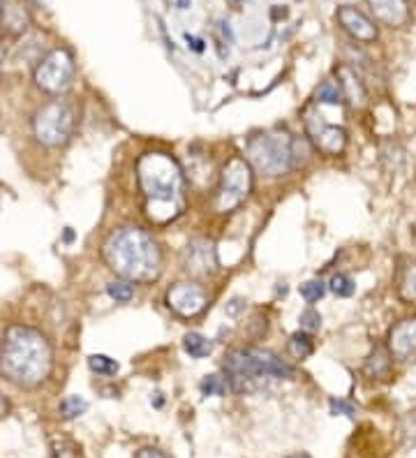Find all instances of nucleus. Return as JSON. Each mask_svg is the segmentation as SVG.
Segmentation results:
<instances>
[{
  "label": "nucleus",
  "mask_w": 416,
  "mask_h": 458,
  "mask_svg": "<svg viewBox=\"0 0 416 458\" xmlns=\"http://www.w3.org/2000/svg\"><path fill=\"white\" fill-rule=\"evenodd\" d=\"M225 378L236 394H257L273 380H289L294 368L271 349L239 347L225 357Z\"/></svg>",
  "instance_id": "nucleus-4"
},
{
  "label": "nucleus",
  "mask_w": 416,
  "mask_h": 458,
  "mask_svg": "<svg viewBox=\"0 0 416 458\" xmlns=\"http://www.w3.org/2000/svg\"><path fill=\"white\" fill-rule=\"evenodd\" d=\"M301 329L303 331H320V326H322V315L317 313V310H313V308H308V310H303L301 313Z\"/></svg>",
  "instance_id": "nucleus-28"
},
{
  "label": "nucleus",
  "mask_w": 416,
  "mask_h": 458,
  "mask_svg": "<svg viewBox=\"0 0 416 458\" xmlns=\"http://www.w3.org/2000/svg\"><path fill=\"white\" fill-rule=\"evenodd\" d=\"M289 458H308V456H289Z\"/></svg>",
  "instance_id": "nucleus-36"
},
{
  "label": "nucleus",
  "mask_w": 416,
  "mask_h": 458,
  "mask_svg": "<svg viewBox=\"0 0 416 458\" xmlns=\"http://www.w3.org/2000/svg\"><path fill=\"white\" fill-rule=\"evenodd\" d=\"M218 266L215 257V245L206 239H197L187 245L185 250V268L192 276H210Z\"/></svg>",
  "instance_id": "nucleus-13"
},
{
  "label": "nucleus",
  "mask_w": 416,
  "mask_h": 458,
  "mask_svg": "<svg viewBox=\"0 0 416 458\" xmlns=\"http://www.w3.org/2000/svg\"><path fill=\"white\" fill-rule=\"evenodd\" d=\"M356 407L345 398H331V414H342V416H354Z\"/></svg>",
  "instance_id": "nucleus-30"
},
{
  "label": "nucleus",
  "mask_w": 416,
  "mask_h": 458,
  "mask_svg": "<svg viewBox=\"0 0 416 458\" xmlns=\"http://www.w3.org/2000/svg\"><path fill=\"white\" fill-rule=\"evenodd\" d=\"M53 347L42 331L14 324L0 340V375L19 389H35L49 380Z\"/></svg>",
  "instance_id": "nucleus-1"
},
{
  "label": "nucleus",
  "mask_w": 416,
  "mask_h": 458,
  "mask_svg": "<svg viewBox=\"0 0 416 458\" xmlns=\"http://www.w3.org/2000/svg\"><path fill=\"white\" fill-rule=\"evenodd\" d=\"M167 306L181 317H197L208 306V294L197 283H176L167 290Z\"/></svg>",
  "instance_id": "nucleus-10"
},
{
  "label": "nucleus",
  "mask_w": 416,
  "mask_h": 458,
  "mask_svg": "<svg viewBox=\"0 0 416 458\" xmlns=\"http://www.w3.org/2000/svg\"><path fill=\"white\" fill-rule=\"evenodd\" d=\"M183 347L190 357L203 359V357H208L210 352H213V342H210V338L201 336V333H197V331H190V333H185Z\"/></svg>",
  "instance_id": "nucleus-18"
},
{
  "label": "nucleus",
  "mask_w": 416,
  "mask_h": 458,
  "mask_svg": "<svg viewBox=\"0 0 416 458\" xmlns=\"http://www.w3.org/2000/svg\"><path fill=\"white\" fill-rule=\"evenodd\" d=\"M107 292H109V297L116 301V304H127L130 299L134 297V290H132V285H130L127 280H113V283H109V287H107Z\"/></svg>",
  "instance_id": "nucleus-25"
},
{
  "label": "nucleus",
  "mask_w": 416,
  "mask_h": 458,
  "mask_svg": "<svg viewBox=\"0 0 416 458\" xmlns=\"http://www.w3.org/2000/svg\"><path fill=\"white\" fill-rule=\"evenodd\" d=\"M396 290L405 304H416V261H407V264L398 266Z\"/></svg>",
  "instance_id": "nucleus-17"
},
{
  "label": "nucleus",
  "mask_w": 416,
  "mask_h": 458,
  "mask_svg": "<svg viewBox=\"0 0 416 458\" xmlns=\"http://www.w3.org/2000/svg\"><path fill=\"white\" fill-rule=\"evenodd\" d=\"M305 135L313 142V146L324 155H340L347 146V132L345 128L333 125L326 120L322 113L308 111L305 113Z\"/></svg>",
  "instance_id": "nucleus-9"
},
{
  "label": "nucleus",
  "mask_w": 416,
  "mask_h": 458,
  "mask_svg": "<svg viewBox=\"0 0 416 458\" xmlns=\"http://www.w3.org/2000/svg\"><path fill=\"white\" fill-rule=\"evenodd\" d=\"M102 257L118 278L127 283H153L162 271V252L141 227H120L107 236Z\"/></svg>",
  "instance_id": "nucleus-2"
},
{
  "label": "nucleus",
  "mask_w": 416,
  "mask_h": 458,
  "mask_svg": "<svg viewBox=\"0 0 416 458\" xmlns=\"http://www.w3.org/2000/svg\"><path fill=\"white\" fill-rule=\"evenodd\" d=\"M370 5L374 19L389 28H403L412 19V10L407 0H365Z\"/></svg>",
  "instance_id": "nucleus-15"
},
{
  "label": "nucleus",
  "mask_w": 416,
  "mask_h": 458,
  "mask_svg": "<svg viewBox=\"0 0 416 458\" xmlns=\"http://www.w3.org/2000/svg\"><path fill=\"white\" fill-rule=\"evenodd\" d=\"M203 396H225L227 394V380H222L220 375H206L199 384Z\"/></svg>",
  "instance_id": "nucleus-26"
},
{
  "label": "nucleus",
  "mask_w": 416,
  "mask_h": 458,
  "mask_svg": "<svg viewBox=\"0 0 416 458\" xmlns=\"http://www.w3.org/2000/svg\"><path fill=\"white\" fill-rule=\"evenodd\" d=\"M336 21L340 23V28L347 32L349 37L356 39L361 44H372L377 42L379 30L374 26V21L368 14H363L361 10H356L352 5H342L336 12Z\"/></svg>",
  "instance_id": "nucleus-11"
},
{
  "label": "nucleus",
  "mask_w": 416,
  "mask_h": 458,
  "mask_svg": "<svg viewBox=\"0 0 416 458\" xmlns=\"http://www.w3.org/2000/svg\"><path fill=\"white\" fill-rule=\"evenodd\" d=\"M32 137L46 149H61L72 139L77 130V107L70 100H49L42 104L30 120Z\"/></svg>",
  "instance_id": "nucleus-6"
},
{
  "label": "nucleus",
  "mask_w": 416,
  "mask_h": 458,
  "mask_svg": "<svg viewBox=\"0 0 416 458\" xmlns=\"http://www.w3.org/2000/svg\"><path fill=\"white\" fill-rule=\"evenodd\" d=\"M7 412H10V403H7L5 394H3V391H0V416H5Z\"/></svg>",
  "instance_id": "nucleus-33"
},
{
  "label": "nucleus",
  "mask_w": 416,
  "mask_h": 458,
  "mask_svg": "<svg viewBox=\"0 0 416 458\" xmlns=\"http://www.w3.org/2000/svg\"><path fill=\"white\" fill-rule=\"evenodd\" d=\"M137 181L153 220H171L183 209V171L167 153H146L137 162Z\"/></svg>",
  "instance_id": "nucleus-3"
},
{
  "label": "nucleus",
  "mask_w": 416,
  "mask_h": 458,
  "mask_svg": "<svg viewBox=\"0 0 416 458\" xmlns=\"http://www.w3.org/2000/svg\"><path fill=\"white\" fill-rule=\"evenodd\" d=\"M53 458H77V447L70 440H53Z\"/></svg>",
  "instance_id": "nucleus-29"
},
{
  "label": "nucleus",
  "mask_w": 416,
  "mask_h": 458,
  "mask_svg": "<svg viewBox=\"0 0 416 458\" xmlns=\"http://www.w3.org/2000/svg\"><path fill=\"white\" fill-rule=\"evenodd\" d=\"M32 23V14L26 0H3L0 7V28L7 35H23Z\"/></svg>",
  "instance_id": "nucleus-14"
},
{
  "label": "nucleus",
  "mask_w": 416,
  "mask_h": 458,
  "mask_svg": "<svg viewBox=\"0 0 416 458\" xmlns=\"http://www.w3.org/2000/svg\"><path fill=\"white\" fill-rule=\"evenodd\" d=\"M132 458H169V456H167L165 452H160V449L146 447V449H139V452H137Z\"/></svg>",
  "instance_id": "nucleus-31"
},
{
  "label": "nucleus",
  "mask_w": 416,
  "mask_h": 458,
  "mask_svg": "<svg viewBox=\"0 0 416 458\" xmlns=\"http://www.w3.org/2000/svg\"><path fill=\"white\" fill-rule=\"evenodd\" d=\"M176 5L181 7V10H187V7H190V0H176Z\"/></svg>",
  "instance_id": "nucleus-35"
},
{
  "label": "nucleus",
  "mask_w": 416,
  "mask_h": 458,
  "mask_svg": "<svg viewBox=\"0 0 416 458\" xmlns=\"http://www.w3.org/2000/svg\"><path fill=\"white\" fill-rule=\"evenodd\" d=\"M3 68H5V47L0 44V75H3Z\"/></svg>",
  "instance_id": "nucleus-34"
},
{
  "label": "nucleus",
  "mask_w": 416,
  "mask_h": 458,
  "mask_svg": "<svg viewBox=\"0 0 416 458\" xmlns=\"http://www.w3.org/2000/svg\"><path fill=\"white\" fill-rule=\"evenodd\" d=\"M301 297H303L308 304H317L324 294H326V285L322 283V280H308V283H303L301 285Z\"/></svg>",
  "instance_id": "nucleus-27"
},
{
  "label": "nucleus",
  "mask_w": 416,
  "mask_h": 458,
  "mask_svg": "<svg viewBox=\"0 0 416 458\" xmlns=\"http://www.w3.org/2000/svg\"><path fill=\"white\" fill-rule=\"evenodd\" d=\"M88 368L95 375H102V378H111V375L118 373V361L107 354H91L88 357Z\"/></svg>",
  "instance_id": "nucleus-22"
},
{
  "label": "nucleus",
  "mask_w": 416,
  "mask_h": 458,
  "mask_svg": "<svg viewBox=\"0 0 416 458\" xmlns=\"http://www.w3.org/2000/svg\"><path fill=\"white\" fill-rule=\"evenodd\" d=\"M77 75L75 56L70 49H51L46 56L37 61L35 72H32V81L42 93L49 95H63L72 86Z\"/></svg>",
  "instance_id": "nucleus-7"
},
{
  "label": "nucleus",
  "mask_w": 416,
  "mask_h": 458,
  "mask_svg": "<svg viewBox=\"0 0 416 458\" xmlns=\"http://www.w3.org/2000/svg\"><path fill=\"white\" fill-rule=\"evenodd\" d=\"M86 410H88V400L81 396H75V394L65 396L58 405V412L63 419H77V416H81Z\"/></svg>",
  "instance_id": "nucleus-21"
},
{
  "label": "nucleus",
  "mask_w": 416,
  "mask_h": 458,
  "mask_svg": "<svg viewBox=\"0 0 416 458\" xmlns=\"http://www.w3.org/2000/svg\"><path fill=\"white\" fill-rule=\"evenodd\" d=\"M329 290L336 294V297H340V299H349V297H354L356 283H354L347 273H336V276L331 278Z\"/></svg>",
  "instance_id": "nucleus-23"
},
{
  "label": "nucleus",
  "mask_w": 416,
  "mask_h": 458,
  "mask_svg": "<svg viewBox=\"0 0 416 458\" xmlns=\"http://www.w3.org/2000/svg\"><path fill=\"white\" fill-rule=\"evenodd\" d=\"M298 142L282 130H271L248 142V162L264 176H282L296 165Z\"/></svg>",
  "instance_id": "nucleus-5"
},
{
  "label": "nucleus",
  "mask_w": 416,
  "mask_h": 458,
  "mask_svg": "<svg viewBox=\"0 0 416 458\" xmlns=\"http://www.w3.org/2000/svg\"><path fill=\"white\" fill-rule=\"evenodd\" d=\"M185 42H187V47L192 49V51H197V54H201V51H203V39H199V37L190 35V32H185Z\"/></svg>",
  "instance_id": "nucleus-32"
},
{
  "label": "nucleus",
  "mask_w": 416,
  "mask_h": 458,
  "mask_svg": "<svg viewBox=\"0 0 416 458\" xmlns=\"http://www.w3.org/2000/svg\"><path fill=\"white\" fill-rule=\"evenodd\" d=\"M0 7H3V0H0Z\"/></svg>",
  "instance_id": "nucleus-38"
},
{
  "label": "nucleus",
  "mask_w": 416,
  "mask_h": 458,
  "mask_svg": "<svg viewBox=\"0 0 416 458\" xmlns=\"http://www.w3.org/2000/svg\"><path fill=\"white\" fill-rule=\"evenodd\" d=\"M345 97H342V91H340V84L336 81H326V84L320 86V91H317V102L322 104H340Z\"/></svg>",
  "instance_id": "nucleus-24"
},
{
  "label": "nucleus",
  "mask_w": 416,
  "mask_h": 458,
  "mask_svg": "<svg viewBox=\"0 0 416 458\" xmlns=\"http://www.w3.org/2000/svg\"><path fill=\"white\" fill-rule=\"evenodd\" d=\"M287 347H289V354H291L294 359H301V361H303V359H308V357L315 352L313 338L308 336V331H296V333H291Z\"/></svg>",
  "instance_id": "nucleus-19"
},
{
  "label": "nucleus",
  "mask_w": 416,
  "mask_h": 458,
  "mask_svg": "<svg viewBox=\"0 0 416 458\" xmlns=\"http://www.w3.org/2000/svg\"><path fill=\"white\" fill-rule=\"evenodd\" d=\"M389 354L398 361H414L416 359V317H405L391 326L386 340Z\"/></svg>",
  "instance_id": "nucleus-12"
},
{
  "label": "nucleus",
  "mask_w": 416,
  "mask_h": 458,
  "mask_svg": "<svg viewBox=\"0 0 416 458\" xmlns=\"http://www.w3.org/2000/svg\"><path fill=\"white\" fill-rule=\"evenodd\" d=\"M389 366H391V354H386L382 347H374L372 357L368 359V364H365V373H368L370 378H384L389 373Z\"/></svg>",
  "instance_id": "nucleus-20"
},
{
  "label": "nucleus",
  "mask_w": 416,
  "mask_h": 458,
  "mask_svg": "<svg viewBox=\"0 0 416 458\" xmlns=\"http://www.w3.org/2000/svg\"><path fill=\"white\" fill-rule=\"evenodd\" d=\"M252 190V167L246 158H232L220 176L215 209L220 213H232L250 197Z\"/></svg>",
  "instance_id": "nucleus-8"
},
{
  "label": "nucleus",
  "mask_w": 416,
  "mask_h": 458,
  "mask_svg": "<svg viewBox=\"0 0 416 458\" xmlns=\"http://www.w3.org/2000/svg\"><path fill=\"white\" fill-rule=\"evenodd\" d=\"M232 3H241V0H232Z\"/></svg>",
  "instance_id": "nucleus-37"
},
{
  "label": "nucleus",
  "mask_w": 416,
  "mask_h": 458,
  "mask_svg": "<svg viewBox=\"0 0 416 458\" xmlns=\"http://www.w3.org/2000/svg\"><path fill=\"white\" fill-rule=\"evenodd\" d=\"M338 84H340V91H342V97L352 104V107H363L365 104V88H363V84L358 81V77L354 75L352 70H347V68H342L340 72H338Z\"/></svg>",
  "instance_id": "nucleus-16"
}]
</instances>
